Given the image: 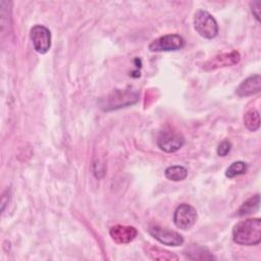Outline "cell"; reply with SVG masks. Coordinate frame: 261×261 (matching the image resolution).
<instances>
[{"label": "cell", "instance_id": "6da1fadb", "mask_svg": "<svg viewBox=\"0 0 261 261\" xmlns=\"http://www.w3.org/2000/svg\"><path fill=\"white\" fill-rule=\"evenodd\" d=\"M232 240L241 246H255L261 242L260 218H249L238 222L232 229Z\"/></svg>", "mask_w": 261, "mask_h": 261}, {"label": "cell", "instance_id": "7a4b0ae2", "mask_svg": "<svg viewBox=\"0 0 261 261\" xmlns=\"http://www.w3.org/2000/svg\"><path fill=\"white\" fill-rule=\"evenodd\" d=\"M194 28L203 38L211 40L218 34V24L215 18L206 10L200 9L194 15Z\"/></svg>", "mask_w": 261, "mask_h": 261}, {"label": "cell", "instance_id": "3957f363", "mask_svg": "<svg viewBox=\"0 0 261 261\" xmlns=\"http://www.w3.org/2000/svg\"><path fill=\"white\" fill-rule=\"evenodd\" d=\"M139 100V94L132 90H116L111 93L106 99H104V103H101V107L103 110H115L121 107H126L128 105L135 104Z\"/></svg>", "mask_w": 261, "mask_h": 261}, {"label": "cell", "instance_id": "277c9868", "mask_svg": "<svg viewBox=\"0 0 261 261\" xmlns=\"http://www.w3.org/2000/svg\"><path fill=\"white\" fill-rule=\"evenodd\" d=\"M185 46L182 37L176 34H169L153 40L148 48L151 52H168L176 51Z\"/></svg>", "mask_w": 261, "mask_h": 261}, {"label": "cell", "instance_id": "5b68a950", "mask_svg": "<svg viewBox=\"0 0 261 261\" xmlns=\"http://www.w3.org/2000/svg\"><path fill=\"white\" fill-rule=\"evenodd\" d=\"M185 144V138L177 132L163 129L157 137L158 147L167 153H173L179 150Z\"/></svg>", "mask_w": 261, "mask_h": 261}, {"label": "cell", "instance_id": "8992f818", "mask_svg": "<svg viewBox=\"0 0 261 261\" xmlns=\"http://www.w3.org/2000/svg\"><path fill=\"white\" fill-rule=\"evenodd\" d=\"M198 214L196 209L187 203L180 204L173 213V222L176 227L187 230L190 229L197 221Z\"/></svg>", "mask_w": 261, "mask_h": 261}, {"label": "cell", "instance_id": "52a82bcc", "mask_svg": "<svg viewBox=\"0 0 261 261\" xmlns=\"http://www.w3.org/2000/svg\"><path fill=\"white\" fill-rule=\"evenodd\" d=\"M30 38L32 40L34 49L38 53L45 54L49 51L51 47V33L46 27L42 24L34 25L31 29Z\"/></svg>", "mask_w": 261, "mask_h": 261}, {"label": "cell", "instance_id": "ba28073f", "mask_svg": "<svg viewBox=\"0 0 261 261\" xmlns=\"http://www.w3.org/2000/svg\"><path fill=\"white\" fill-rule=\"evenodd\" d=\"M149 233L162 245L177 247L182 245L184 238L176 231L168 230L158 225H152L149 227Z\"/></svg>", "mask_w": 261, "mask_h": 261}, {"label": "cell", "instance_id": "9c48e42d", "mask_svg": "<svg viewBox=\"0 0 261 261\" xmlns=\"http://www.w3.org/2000/svg\"><path fill=\"white\" fill-rule=\"evenodd\" d=\"M241 60V55L238 51H231L228 53L218 54L212 58H210L207 62L204 63L203 69L206 71L215 70L221 67L231 66L238 64Z\"/></svg>", "mask_w": 261, "mask_h": 261}, {"label": "cell", "instance_id": "30bf717a", "mask_svg": "<svg viewBox=\"0 0 261 261\" xmlns=\"http://www.w3.org/2000/svg\"><path fill=\"white\" fill-rule=\"evenodd\" d=\"M109 233H110L111 239L115 243H117V244H128L133 240H135V238L138 234V231L134 226L117 224V225H114L110 228Z\"/></svg>", "mask_w": 261, "mask_h": 261}, {"label": "cell", "instance_id": "8fae6325", "mask_svg": "<svg viewBox=\"0 0 261 261\" xmlns=\"http://www.w3.org/2000/svg\"><path fill=\"white\" fill-rule=\"evenodd\" d=\"M261 90V76L254 74L244 80L237 88L236 93L240 97H248L259 93Z\"/></svg>", "mask_w": 261, "mask_h": 261}, {"label": "cell", "instance_id": "7c38bea8", "mask_svg": "<svg viewBox=\"0 0 261 261\" xmlns=\"http://www.w3.org/2000/svg\"><path fill=\"white\" fill-rule=\"evenodd\" d=\"M164 175L169 180L180 181L188 176V170L181 165H172L165 169Z\"/></svg>", "mask_w": 261, "mask_h": 261}, {"label": "cell", "instance_id": "4fadbf2b", "mask_svg": "<svg viewBox=\"0 0 261 261\" xmlns=\"http://www.w3.org/2000/svg\"><path fill=\"white\" fill-rule=\"evenodd\" d=\"M259 208V194H256L255 196L251 197L247 201H245L242 206L239 208L237 214L239 216H245L254 213Z\"/></svg>", "mask_w": 261, "mask_h": 261}, {"label": "cell", "instance_id": "5bb4252c", "mask_svg": "<svg viewBox=\"0 0 261 261\" xmlns=\"http://www.w3.org/2000/svg\"><path fill=\"white\" fill-rule=\"evenodd\" d=\"M244 124L249 130L256 132L260 127L259 112L254 108L249 109L244 115Z\"/></svg>", "mask_w": 261, "mask_h": 261}, {"label": "cell", "instance_id": "9a60e30c", "mask_svg": "<svg viewBox=\"0 0 261 261\" xmlns=\"http://www.w3.org/2000/svg\"><path fill=\"white\" fill-rule=\"evenodd\" d=\"M146 254L155 260H177V256L174 254L153 246H150L146 249Z\"/></svg>", "mask_w": 261, "mask_h": 261}, {"label": "cell", "instance_id": "2e32d148", "mask_svg": "<svg viewBox=\"0 0 261 261\" xmlns=\"http://www.w3.org/2000/svg\"><path fill=\"white\" fill-rule=\"evenodd\" d=\"M247 169H248V165L244 161H236L227 167L225 171V175L228 178H233L236 176L246 173Z\"/></svg>", "mask_w": 261, "mask_h": 261}, {"label": "cell", "instance_id": "e0dca14e", "mask_svg": "<svg viewBox=\"0 0 261 261\" xmlns=\"http://www.w3.org/2000/svg\"><path fill=\"white\" fill-rule=\"evenodd\" d=\"M186 255L190 259H214V257L210 254V252L203 247H191L187 250Z\"/></svg>", "mask_w": 261, "mask_h": 261}, {"label": "cell", "instance_id": "ac0fdd59", "mask_svg": "<svg viewBox=\"0 0 261 261\" xmlns=\"http://www.w3.org/2000/svg\"><path fill=\"white\" fill-rule=\"evenodd\" d=\"M230 149H231V143L228 140H224L219 144L217 148V154L222 157L226 156L229 153Z\"/></svg>", "mask_w": 261, "mask_h": 261}, {"label": "cell", "instance_id": "d6986e66", "mask_svg": "<svg viewBox=\"0 0 261 261\" xmlns=\"http://www.w3.org/2000/svg\"><path fill=\"white\" fill-rule=\"evenodd\" d=\"M251 6V11L255 18L260 21V7H261V2L260 1H253L250 3Z\"/></svg>", "mask_w": 261, "mask_h": 261}]
</instances>
